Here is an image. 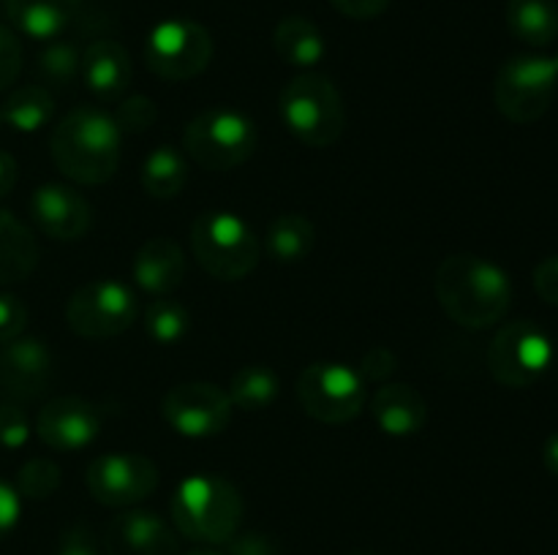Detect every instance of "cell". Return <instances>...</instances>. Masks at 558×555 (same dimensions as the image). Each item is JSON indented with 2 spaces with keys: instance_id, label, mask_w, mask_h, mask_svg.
I'll return each mask as SVG.
<instances>
[{
  "instance_id": "1",
  "label": "cell",
  "mask_w": 558,
  "mask_h": 555,
  "mask_svg": "<svg viewBox=\"0 0 558 555\" xmlns=\"http://www.w3.org/2000/svg\"><path fill=\"white\" fill-rule=\"evenodd\" d=\"M434 292L441 310L466 330L499 324L512 305V281L499 264L474 254H452L439 264Z\"/></svg>"
},
{
  "instance_id": "2",
  "label": "cell",
  "mask_w": 558,
  "mask_h": 555,
  "mask_svg": "<svg viewBox=\"0 0 558 555\" xmlns=\"http://www.w3.org/2000/svg\"><path fill=\"white\" fill-rule=\"evenodd\" d=\"M123 131L98 107H76L54 125L49 152L60 174L80 185H104L120 163Z\"/></svg>"
},
{
  "instance_id": "3",
  "label": "cell",
  "mask_w": 558,
  "mask_h": 555,
  "mask_svg": "<svg viewBox=\"0 0 558 555\" xmlns=\"http://www.w3.org/2000/svg\"><path fill=\"white\" fill-rule=\"evenodd\" d=\"M172 526L180 536L207 547H223L243 522L240 490L218 473H194L174 488Z\"/></svg>"
},
{
  "instance_id": "4",
  "label": "cell",
  "mask_w": 558,
  "mask_h": 555,
  "mask_svg": "<svg viewBox=\"0 0 558 555\" xmlns=\"http://www.w3.org/2000/svg\"><path fill=\"white\" fill-rule=\"evenodd\" d=\"M278 114L294 139L308 147L336 145L347 128V107L330 76L305 71L283 85Z\"/></svg>"
},
{
  "instance_id": "5",
  "label": "cell",
  "mask_w": 558,
  "mask_h": 555,
  "mask_svg": "<svg viewBox=\"0 0 558 555\" xmlns=\"http://www.w3.org/2000/svg\"><path fill=\"white\" fill-rule=\"evenodd\" d=\"M191 254L216 281H243L259 264V239L248 221L227 210H207L191 226Z\"/></svg>"
},
{
  "instance_id": "6",
  "label": "cell",
  "mask_w": 558,
  "mask_h": 555,
  "mask_svg": "<svg viewBox=\"0 0 558 555\" xmlns=\"http://www.w3.org/2000/svg\"><path fill=\"white\" fill-rule=\"evenodd\" d=\"M183 147L191 161L210 172H229L248 161L259 147V131L248 114L216 107L196 114L183 131Z\"/></svg>"
},
{
  "instance_id": "7",
  "label": "cell",
  "mask_w": 558,
  "mask_h": 555,
  "mask_svg": "<svg viewBox=\"0 0 558 555\" xmlns=\"http://www.w3.org/2000/svg\"><path fill=\"white\" fill-rule=\"evenodd\" d=\"M558 90L554 58L515 54L507 60L494 79V103L510 123L526 125L543 118Z\"/></svg>"
},
{
  "instance_id": "8",
  "label": "cell",
  "mask_w": 558,
  "mask_h": 555,
  "mask_svg": "<svg viewBox=\"0 0 558 555\" xmlns=\"http://www.w3.org/2000/svg\"><path fill=\"white\" fill-rule=\"evenodd\" d=\"M298 400L322 424H347L363 414L368 386L363 373L343 362H314L300 373Z\"/></svg>"
},
{
  "instance_id": "9",
  "label": "cell",
  "mask_w": 558,
  "mask_h": 555,
  "mask_svg": "<svg viewBox=\"0 0 558 555\" xmlns=\"http://www.w3.org/2000/svg\"><path fill=\"white\" fill-rule=\"evenodd\" d=\"M140 316L134 288L114 278H98L76 288L65 303V324L87 341H107L123 335Z\"/></svg>"
},
{
  "instance_id": "10",
  "label": "cell",
  "mask_w": 558,
  "mask_h": 555,
  "mask_svg": "<svg viewBox=\"0 0 558 555\" xmlns=\"http://www.w3.org/2000/svg\"><path fill=\"white\" fill-rule=\"evenodd\" d=\"M550 362H554V341L543 326L529 319L501 326L488 346L490 375L510 390L537 384L548 373Z\"/></svg>"
},
{
  "instance_id": "11",
  "label": "cell",
  "mask_w": 558,
  "mask_h": 555,
  "mask_svg": "<svg viewBox=\"0 0 558 555\" xmlns=\"http://www.w3.org/2000/svg\"><path fill=\"white\" fill-rule=\"evenodd\" d=\"M216 44L205 25L194 20H163L147 33L145 63L158 79L185 82L210 65Z\"/></svg>"
},
{
  "instance_id": "12",
  "label": "cell",
  "mask_w": 558,
  "mask_h": 555,
  "mask_svg": "<svg viewBox=\"0 0 558 555\" xmlns=\"http://www.w3.org/2000/svg\"><path fill=\"white\" fill-rule=\"evenodd\" d=\"M156 462L136 452H107L87 466L85 484L93 501L112 509H131L150 498L158 488Z\"/></svg>"
},
{
  "instance_id": "13",
  "label": "cell",
  "mask_w": 558,
  "mask_h": 555,
  "mask_svg": "<svg viewBox=\"0 0 558 555\" xmlns=\"http://www.w3.org/2000/svg\"><path fill=\"white\" fill-rule=\"evenodd\" d=\"M229 392L210 381H185L172 386L161 400V417L183 439H213L232 422Z\"/></svg>"
},
{
  "instance_id": "14",
  "label": "cell",
  "mask_w": 558,
  "mask_h": 555,
  "mask_svg": "<svg viewBox=\"0 0 558 555\" xmlns=\"http://www.w3.org/2000/svg\"><path fill=\"white\" fill-rule=\"evenodd\" d=\"M104 428V417L98 406L85 397H54L38 411L36 433L49 449L80 452L87 449L98 439Z\"/></svg>"
},
{
  "instance_id": "15",
  "label": "cell",
  "mask_w": 558,
  "mask_h": 555,
  "mask_svg": "<svg viewBox=\"0 0 558 555\" xmlns=\"http://www.w3.org/2000/svg\"><path fill=\"white\" fill-rule=\"evenodd\" d=\"M104 555H180L174 526L147 509L120 511L104 531Z\"/></svg>"
},
{
  "instance_id": "16",
  "label": "cell",
  "mask_w": 558,
  "mask_h": 555,
  "mask_svg": "<svg viewBox=\"0 0 558 555\" xmlns=\"http://www.w3.org/2000/svg\"><path fill=\"white\" fill-rule=\"evenodd\" d=\"M31 218L49 239L71 243L90 232L93 207L74 185L44 183L31 196Z\"/></svg>"
},
{
  "instance_id": "17",
  "label": "cell",
  "mask_w": 558,
  "mask_h": 555,
  "mask_svg": "<svg viewBox=\"0 0 558 555\" xmlns=\"http://www.w3.org/2000/svg\"><path fill=\"white\" fill-rule=\"evenodd\" d=\"M52 384V351L41 337H14L0 346V386L16 400L47 395Z\"/></svg>"
},
{
  "instance_id": "18",
  "label": "cell",
  "mask_w": 558,
  "mask_h": 555,
  "mask_svg": "<svg viewBox=\"0 0 558 555\" xmlns=\"http://www.w3.org/2000/svg\"><path fill=\"white\" fill-rule=\"evenodd\" d=\"M82 82L101 101H114L131 82L129 49L114 38H98L82 49Z\"/></svg>"
},
{
  "instance_id": "19",
  "label": "cell",
  "mask_w": 558,
  "mask_h": 555,
  "mask_svg": "<svg viewBox=\"0 0 558 555\" xmlns=\"http://www.w3.org/2000/svg\"><path fill=\"white\" fill-rule=\"evenodd\" d=\"M371 417L381 433L409 439L428 422V403L412 384H385L371 397Z\"/></svg>"
},
{
  "instance_id": "20",
  "label": "cell",
  "mask_w": 558,
  "mask_h": 555,
  "mask_svg": "<svg viewBox=\"0 0 558 555\" xmlns=\"http://www.w3.org/2000/svg\"><path fill=\"white\" fill-rule=\"evenodd\" d=\"M185 278V254L174 239L153 237L136 250L134 283L153 297H169Z\"/></svg>"
},
{
  "instance_id": "21",
  "label": "cell",
  "mask_w": 558,
  "mask_h": 555,
  "mask_svg": "<svg viewBox=\"0 0 558 555\" xmlns=\"http://www.w3.org/2000/svg\"><path fill=\"white\" fill-rule=\"evenodd\" d=\"M82 0H5L11 25L36 41H54L69 30Z\"/></svg>"
},
{
  "instance_id": "22",
  "label": "cell",
  "mask_w": 558,
  "mask_h": 555,
  "mask_svg": "<svg viewBox=\"0 0 558 555\" xmlns=\"http://www.w3.org/2000/svg\"><path fill=\"white\" fill-rule=\"evenodd\" d=\"M36 264L38 243L33 232L9 210H0V286L27 281Z\"/></svg>"
},
{
  "instance_id": "23",
  "label": "cell",
  "mask_w": 558,
  "mask_h": 555,
  "mask_svg": "<svg viewBox=\"0 0 558 555\" xmlns=\"http://www.w3.org/2000/svg\"><path fill=\"white\" fill-rule=\"evenodd\" d=\"M272 47L278 58L294 69H314L327 52L325 33L305 16H283L272 30Z\"/></svg>"
},
{
  "instance_id": "24",
  "label": "cell",
  "mask_w": 558,
  "mask_h": 555,
  "mask_svg": "<svg viewBox=\"0 0 558 555\" xmlns=\"http://www.w3.org/2000/svg\"><path fill=\"white\" fill-rule=\"evenodd\" d=\"M507 27L518 41L529 47H550L558 38V3L556 0H510Z\"/></svg>"
},
{
  "instance_id": "25",
  "label": "cell",
  "mask_w": 558,
  "mask_h": 555,
  "mask_svg": "<svg viewBox=\"0 0 558 555\" xmlns=\"http://www.w3.org/2000/svg\"><path fill=\"white\" fill-rule=\"evenodd\" d=\"M140 183L145 194L153 196V199H174L185 188V183H189V161L174 147L158 145L142 163Z\"/></svg>"
},
{
  "instance_id": "26",
  "label": "cell",
  "mask_w": 558,
  "mask_h": 555,
  "mask_svg": "<svg viewBox=\"0 0 558 555\" xmlns=\"http://www.w3.org/2000/svg\"><path fill=\"white\" fill-rule=\"evenodd\" d=\"M316 243V229L300 212H283L267 229V254L281 264H300L311 256Z\"/></svg>"
},
{
  "instance_id": "27",
  "label": "cell",
  "mask_w": 558,
  "mask_h": 555,
  "mask_svg": "<svg viewBox=\"0 0 558 555\" xmlns=\"http://www.w3.org/2000/svg\"><path fill=\"white\" fill-rule=\"evenodd\" d=\"M54 98L47 85H22L5 98L0 120L20 134H36L52 120Z\"/></svg>"
},
{
  "instance_id": "28",
  "label": "cell",
  "mask_w": 558,
  "mask_h": 555,
  "mask_svg": "<svg viewBox=\"0 0 558 555\" xmlns=\"http://www.w3.org/2000/svg\"><path fill=\"white\" fill-rule=\"evenodd\" d=\"M229 400L240 411H265L281 395V379L267 365H243L229 381Z\"/></svg>"
},
{
  "instance_id": "29",
  "label": "cell",
  "mask_w": 558,
  "mask_h": 555,
  "mask_svg": "<svg viewBox=\"0 0 558 555\" xmlns=\"http://www.w3.org/2000/svg\"><path fill=\"white\" fill-rule=\"evenodd\" d=\"M191 332V310L172 297H156L145 310V335L158 346H178Z\"/></svg>"
},
{
  "instance_id": "30",
  "label": "cell",
  "mask_w": 558,
  "mask_h": 555,
  "mask_svg": "<svg viewBox=\"0 0 558 555\" xmlns=\"http://www.w3.org/2000/svg\"><path fill=\"white\" fill-rule=\"evenodd\" d=\"M36 69L41 74V79L47 85L65 87L80 76L82 69V49L74 41H63V38H54L47 41L44 52L38 54Z\"/></svg>"
},
{
  "instance_id": "31",
  "label": "cell",
  "mask_w": 558,
  "mask_h": 555,
  "mask_svg": "<svg viewBox=\"0 0 558 555\" xmlns=\"http://www.w3.org/2000/svg\"><path fill=\"white\" fill-rule=\"evenodd\" d=\"M60 482H63V471H60L58 462H52L49 457H33L16 473V484L22 498L31 501H47L58 493Z\"/></svg>"
},
{
  "instance_id": "32",
  "label": "cell",
  "mask_w": 558,
  "mask_h": 555,
  "mask_svg": "<svg viewBox=\"0 0 558 555\" xmlns=\"http://www.w3.org/2000/svg\"><path fill=\"white\" fill-rule=\"evenodd\" d=\"M112 118L123 134H142V131H147L153 123H156L158 109H156V101H153V98L129 96L120 101L118 112H114Z\"/></svg>"
},
{
  "instance_id": "33",
  "label": "cell",
  "mask_w": 558,
  "mask_h": 555,
  "mask_svg": "<svg viewBox=\"0 0 558 555\" xmlns=\"http://www.w3.org/2000/svg\"><path fill=\"white\" fill-rule=\"evenodd\" d=\"M27 439H31V419H27L25 408L11 400L0 403V446L3 449H22Z\"/></svg>"
},
{
  "instance_id": "34",
  "label": "cell",
  "mask_w": 558,
  "mask_h": 555,
  "mask_svg": "<svg viewBox=\"0 0 558 555\" xmlns=\"http://www.w3.org/2000/svg\"><path fill=\"white\" fill-rule=\"evenodd\" d=\"M54 555H104V544L87 522H74L60 536Z\"/></svg>"
},
{
  "instance_id": "35",
  "label": "cell",
  "mask_w": 558,
  "mask_h": 555,
  "mask_svg": "<svg viewBox=\"0 0 558 555\" xmlns=\"http://www.w3.org/2000/svg\"><path fill=\"white\" fill-rule=\"evenodd\" d=\"M22 71V44L14 30L0 25V92L9 90Z\"/></svg>"
},
{
  "instance_id": "36",
  "label": "cell",
  "mask_w": 558,
  "mask_h": 555,
  "mask_svg": "<svg viewBox=\"0 0 558 555\" xmlns=\"http://www.w3.org/2000/svg\"><path fill=\"white\" fill-rule=\"evenodd\" d=\"M27 326V308L14 294H0V346L20 337Z\"/></svg>"
},
{
  "instance_id": "37",
  "label": "cell",
  "mask_w": 558,
  "mask_h": 555,
  "mask_svg": "<svg viewBox=\"0 0 558 555\" xmlns=\"http://www.w3.org/2000/svg\"><path fill=\"white\" fill-rule=\"evenodd\" d=\"M223 555H278V544L267 533L238 531L223 544Z\"/></svg>"
},
{
  "instance_id": "38",
  "label": "cell",
  "mask_w": 558,
  "mask_h": 555,
  "mask_svg": "<svg viewBox=\"0 0 558 555\" xmlns=\"http://www.w3.org/2000/svg\"><path fill=\"white\" fill-rule=\"evenodd\" d=\"M396 370H398V359L390 348L376 346V348H368V351L363 354L360 373H363L365 381H376V384H381V381L390 379Z\"/></svg>"
},
{
  "instance_id": "39",
  "label": "cell",
  "mask_w": 558,
  "mask_h": 555,
  "mask_svg": "<svg viewBox=\"0 0 558 555\" xmlns=\"http://www.w3.org/2000/svg\"><path fill=\"white\" fill-rule=\"evenodd\" d=\"M22 495L11 482L0 479V542L20 526Z\"/></svg>"
},
{
  "instance_id": "40",
  "label": "cell",
  "mask_w": 558,
  "mask_h": 555,
  "mask_svg": "<svg viewBox=\"0 0 558 555\" xmlns=\"http://www.w3.org/2000/svg\"><path fill=\"white\" fill-rule=\"evenodd\" d=\"M534 288L548 305H558V254L534 267Z\"/></svg>"
},
{
  "instance_id": "41",
  "label": "cell",
  "mask_w": 558,
  "mask_h": 555,
  "mask_svg": "<svg viewBox=\"0 0 558 555\" xmlns=\"http://www.w3.org/2000/svg\"><path fill=\"white\" fill-rule=\"evenodd\" d=\"M330 3L338 14L363 22V20H376V16L385 14V11L390 9L392 0H330Z\"/></svg>"
},
{
  "instance_id": "42",
  "label": "cell",
  "mask_w": 558,
  "mask_h": 555,
  "mask_svg": "<svg viewBox=\"0 0 558 555\" xmlns=\"http://www.w3.org/2000/svg\"><path fill=\"white\" fill-rule=\"evenodd\" d=\"M16 177H20V166H16V158L11 152L0 150V199L9 196L14 190Z\"/></svg>"
},
{
  "instance_id": "43",
  "label": "cell",
  "mask_w": 558,
  "mask_h": 555,
  "mask_svg": "<svg viewBox=\"0 0 558 555\" xmlns=\"http://www.w3.org/2000/svg\"><path fill=\"white\" fill-rule=\"evenodd\" d=\"M543 462L550 473L558 479V433L550 435L543 446Z\"/></svg>"
},
{
  "instance_id": "44",
  "label": "cell",
  "mask_w": 558,
  "mask_h": 555,
  "mask_svg": "<svg viewBox=\"0 0 558 555\" xmlns=\"http://www.w3.org/2000/svg\"><path fill=\"white\" fill-rule=\"evenodd\" d=\"M185 555H223V550H218V547H207V544H202V547L191 550V553H185Z\"/></svg>"
},
{
  "instance_id": "45",
  "label": "cell",
  "mask_w": 558,
  "mask_h": 555,
  "mask_svg": "<svg viewBox=\"0 0 558 555\" xmlns=\"http://www.w3.org/2000/svg\"><path fill=\"white\" fill-rule=\"evenodd\" d=\"M554 63H556V71H558V54L554 58Z\"/></svg>"
},
{
  "instance_id": "46",
  "label": "cell",
  "mask_w": 558,
  "mask_h": 555,
  "mask_svg": "<svg viewBox=\"0 0 558 555\" xmlns=\"http://www.w3.org/2000/svg\"><path fill=\"white\" fill-rule=\"evenodd\" d=\"M354 555H371V553H354Z\"/></svg>"
},
{
  "instance_id": "47",
  "label": "cell",
  "mask_w": 558,
  "mask_h": 555,
  "mask_svg": "<svg viewBox=\"0 0 558 555\" xmlns=\"http://www.w3.org/2000/svg\"><path fill=\"white\" fill-rule=\"evenodd\" d=\"M0 125H3V120H0Z\"/></svg>"
}]
</instances>
